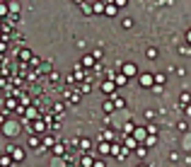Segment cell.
<instances>
[{
    "label": "cell",
    "mask_w": 191,
    "mask_h": 167,
    "mask_svg": "<svg viewBox=\"0 0 191 167\" xmlns=\"http://www.w3.org/2000/svg\"><path fill=\"white\" fill-rule=\"evenodd\" d=\"M7 155L12 158V162H22L24 150H22V148H17V145H7Z\"/></svg>",
    "instance_id": "obj_1"
},
{
    "label": "cell",
    "mask_w": 191,
    "mask_h": 167,
    "mask_svg": "<svg viewBox=\"0 0 191 167\" xmlns=\"http://www.w3.org/2000/svg\"><path fill=\"white\" fill-rule=\"evenodd\" d=\"M138 82H140L143 87H155V75H150V73H143Z\"/></svg>",
    "instance_id": "obj_2"
},
{
    "label": "cell",
    "mask_w": 191,
    "mask_h": 167,
    "mask_svg": "<svg viewBox=\"0 0 191 167\" xmlns=\"http://www.w3.org/2000/svg\"><path fill=\"white\" fill-rule=\"evenodd\" d=\"M121 73H124L126 78H133V75L138 73V68H135V63H124V66H121Z\"/></svg>",
    "instance_id": "obj_3"
},
{
    "label": "cell",
    "mask_w": 191,
    "mask_h": 167,
    "mask_svg": "<svg viewBox=\"0 0 191 167\" xmlns=\"http://www.w3.org/2000/svg\"><path fill=\"white\" fill-rule=\"evenodd\" d=\"M17 131H20V129H17V124H12V121L5 126V133L10 136V138H15V136H17Z\"/></svg>",
    "instance_id": "obj_4"
},
{
    "label": "cell",
    "mask_w": 191,
    "mask_h": 167,
    "mask_svg": "<svg viewBox=\"0 0 191 167\" xmlns=\"http://www.w3.org/2000/svg\"><path fill=\"white\" fill-rule=\"evenodd\" d=\"M102 90H104L106 95H109V92H114V90H116V85H114V80H104V82H102Z\"/></svg>",
    "instance_id": "obj_5"
},
{
    "label": "cell",
    "mask_w": 191,
    "mask_h": 167,
    "mask_svg": "<svg viewBox=\"0 0 191 167\" xmlns=\"http://www.w3.org/2000/svg\"><path fill=\"white\" fill-rule=\"evenodd\" d=\"M126 82H128V78L124 73H116V75H114V85H126Z\"/></svg>",
    "instance_id": "obj_6"
},
{
    "label": "cell",
    "mask_w": 191,
    "mask_h": 167,
    "mask_svg": "<svg viewBox=\"0 0 191 167\" xmlns=\"http://www.w3.org/2000/svg\"><path fill=\"white\" fill-rule=\"evenodd\" d=\"M12 165V158H10V155H2V158H0V167H10Z\"/></svg>",
    "instance_id": "obj_7"
},
{
    "label": "cell",
    "mask_w": 191,
    "mask_h": 167,
    "mask_svg": "<svg viewBox=\"0 0 191 167\" xmlns=\"http://www.w3.org/2000/svg\"><path fill=\"white\" fill-rule=\"evenodd\" d=\"M65 97H68V102H73V104H77V102H80V95H77V92H68Z\"/></svg>",
    "instance_id": "obj_8"
},
{
    "label": "cell",
    "mask_w": 191,
    "mask_h": 167,
    "mask_svg": "<svg viewBox=\"0 0 191 167\" xmlns=\"http://www.w3.org/2000/svg\"><path fill=\"white\" fill-rule=\"evenodd\" d=\"M135 138H138V140H148V131H145V129H138V131H135Z\"/></svg>",
    "instance_id": "obj_9"
},
{
    "label": "cell",
    "mask_w": 191,
    "mask_h": 167,
    "mask_svg": "<svg viewBox=\"0 0 191 167\" xmlns=\"http://www.w3.org/2000/svg\"><path fill=\"white\" fill-rule=\"evenodd\" d=\"M92 165H95V160H92L90 155H85V158H82V167H92Z\"/></svg>",
    "instance_id": "obj_10"
},
{
    "label": "cell",
    "mask_w": 191,
    "mask_h": 167,
    "mask_svg": "<svg viewBox=\"0 0 191 167\" xmlns=\"http://www.w3.org/2000/svg\"><path fill=\"white\" fill-rule=\"evenodd\" d=\"M99 153H102V155H106V153H111V145H106V143H102V145H99Z\"/></svg>",
    "instance_id": "obj_11"
},
{
    "label": "cell",
    "mask_w": 191,
    "mask_h": 167,
    "mask_svg": "<svg viewBox=\"0 0 191 167\" xmlns=\"http://www.w3.org/2000/svg\"><path fill=\"white\" fill-rule=\"evenodd\" d=\"M164 80H167V75H164V73H157V75H155V82H157V85H162Z\"/></svg>",
    "instance_id": "obj_12"
},
{
    "label": "cell",
    "mask_w": 191,
    "mask_h": 167,
    "mask_svg": "<svg viewBox=\"0 0 191 167\" xmlns=\"http://www.w3.org/2000/svg\"><path fill=\"white\" fill-rule=\"evenodd\" d=\"M104 12H106V15H116V5H106Z\"/></svg>",
    "instance_id": "obj_13"
},
{
    "label": "cell",
    "mask_w": 191,
    "mask_h": 167,
    "mask_svg": "<svg viewBox=\"0 0 191 167\" xmlns=\"http://www.w3.org/2000/svg\"><path fill=\"white\" fill-rule=\"evenodd\" d=\"M126 148H135V138H133V136L126 138Z\"/></svg>",
    "instance_id": "obj_14"
},
{
    "label": "cell",
    "mask_w": 191,
    "mask_h": 167,
    "mask_svg": "<svg viewBox=\"0 0 191 167\" xmlns=\"http://www.w3.org/2000/svg\"><path fill=\"white\" fill-rule=\"evenodd\" d=\"M145 53H148V58H157V49H148Z\"/></svg>",
    "instance_id": "obj_15"
},
{
    "label": "cell",
    "mask_w": 191,
    "mask_h": 167,
    "mask_svg": "<svg viewBox=\"0 0 191 167\" xmlns=\"http://www.w3.org/2000/svg\"><path fill=\"white\" fill-rule=\"evenodd\" d=\"M95 63V56H85V61H82V66H92Z\"/></svg>",
    "instance_id": "obj_16"
},
{
    "label": "cell",
    "mask_w": 191,
    "mask_h": 167,
    "mask_svg": "<svg viewBox=\"0 0 191 167\" xmlns=\"http://www.w3.org/2000/svg\"><path fill=\"white\" fill-rule=\"evenodd\" d=\"M104 111H114V102H109V100L104 102Z\"/></svg>",
    "instance_id": "obj_17"
},
{
    "label": "cell",
    "mask_w": 191,
    "mask_h": 167,
    "mask_svg": "<svg viewBox=\"0 0 191 167\" xmlns=\"http://www.w3.org/2000/svg\"><path fill=\"white\" fill-rule=\"evenodd\" d=\"M131 27H133V20L126 17V20H124V29H131Z\"/></svg>",
    "instance_id": "obj_18"
},
{
    "label": "cell",
    "mask_w": 191,
    "mask_h": 167,
    "mask_svg": "<svg viewBox=\"0 0 191 167\" xmlns=\"http://www.w3.org/2000/svg\"><path fill=\"white\" fill-rule=\"evenodd\" d=\"M189 100H191L189 92H182V104H189Z\"/></svg>",
    "instance_id": "obj_19"
},
{
    "label": "cell",
    "mask_w": 191,
    "mask_h": 167,
    "mask_svg": "<svg viewBox=\"0 0 191 167\" xmlns=\"http://www.w3.org/2000/svg\"><path fill=\"white\" fill-rule=\"evenodd\" d=\"M155 143H157V138H155V136H148V140H145V145H155Z\"/></svg>",
    "instance_id": "obj_20"
},
{
    "label": "cell",
    "mask_w": 191,
    "mask_h": 167,
    "mask_svg": "<svg viewBox=\"0 0 191 167\" xmlns=\"http://www.w3.org/2000/svg\"><path fill=\"white\" fill-rule=\"evenodd\" d=\"M114 107H126V102L121 100V97H116V100H114Z\"/></svg>",
    "instance_id": "obj_21"
},
{
    "label": "cell",
    "mask_w": 191,
    "mask_h": 167,
    "mask_svg": "<svg viewBox=\"0 0 191 167\" xmlns=\"http://www.w3.org/2000/svg\"><path fill=\"white\" fill-rule=\"evenodd\" d=\"M27 119H36V109H27Z\"/></svg>",
    "instance_id": "obj_22"
},
{
    "label": "cell",
    "mask_w": 191,
    "mask_h": 167,
    "mask_svg": "<svg viewBox=\"0 0 191 167\" xmlns=\"http://www.w3.org/2000/svg\"><path fill=\"white\" fill-rule=\"evenodd\" d=\"M29 145H32V148H36V145H39V138H36V136H32V138H29Z\"/></svg>",
    "instance_id": "obj_23"
},
{
    "label": "cell",
    "mask_w": 191,
    "mask_h": 167,
    "mask_svg": "<svg viewBox=\"0 0 191 167\" xmlns=\"http://www.w3.org/2000/svg\"><path fill=\"white\" fill-rule=\"evenodd\" d=\"M7 10H10V5H0V15H5Z\"/></svg>",
    "instance_id": "obj_24"
},
{
    "label": "cell",
    "mask_w": 191,
    "mask_h": 167,
    "mask_svg": "<svg viewBox=\"0 0 191 167\" xmlns=\"http://www.w3.org/2000/svg\"><path fill=\"white\" fill-rule=\"evenodd\" d=\"M92 167H104V162H95V165H92Z\"/></svg>",
    "instance_id": "obj_25"
},
{
    "label": "cell",
    "mask_w": 191,
    "mask_h": 167,
    "mask_svg": "<svg viewBox=\"0 0 191 167\" xmlns=\"http://www.w3.org/2000/svg\"><path fill=\"white\" fill-rule=\"evenodd\" d=\"M186 116H191V107H186Z\"/></svg>",
    "instance_id": "obj_26"
},
{
    "label": "cell",
    "mask_w": 191,
    "mask_h": 167,
    "mask_svg": "<svg viewBox=\"0 0 191 167\" xmlns=\"http://www.w3.org/2000/svg\"><path fill=\"white\" fill-rule=\"evenodd\" d=\"M186 39H189V41H191V32H189V34H186Z\"/></svg>",
    "instance_id": "obj_27"
},
{
    "label": "cell",
    "mask_w": 191,
    "mask_h": 167,
    "mask_svg": "<svg viewBox=\"0 0 191 167\" xmlns=\"http://www.w3.org/2000/svg\"><path fill=\"white\" fill-rule=\"evenodd\" d=\"M140 167H148V165H140Z\"/></svg>",
    "instance_id": "obj_28"
}]
</instances>
